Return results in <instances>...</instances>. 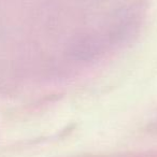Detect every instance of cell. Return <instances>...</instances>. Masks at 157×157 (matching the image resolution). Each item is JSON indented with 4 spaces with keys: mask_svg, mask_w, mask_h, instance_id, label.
I'll list each match as a JSON object with an SVG mask.
<instances>
[]
</instances>
